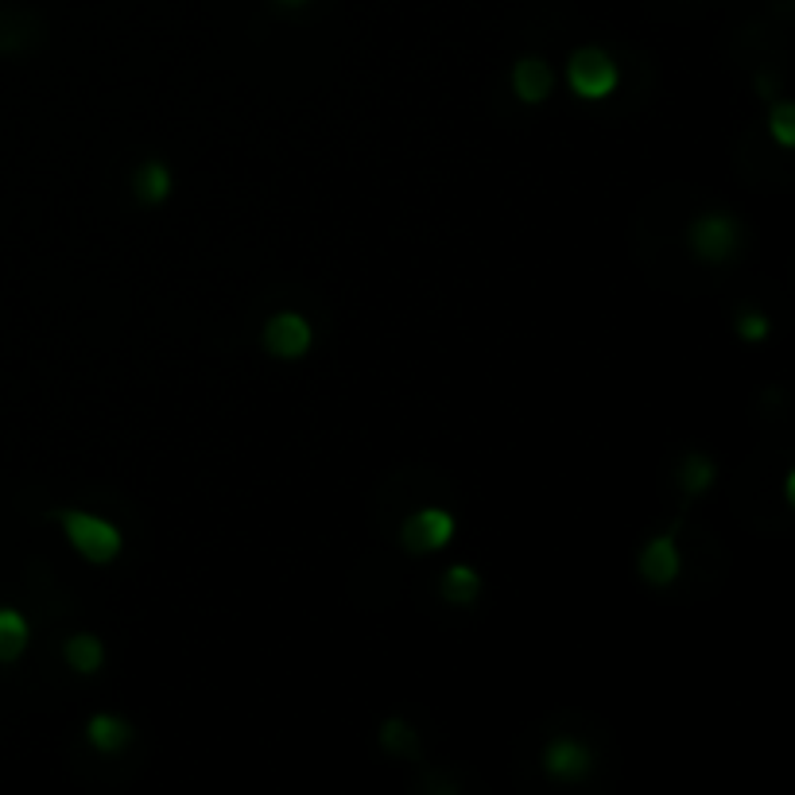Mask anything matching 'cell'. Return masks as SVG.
Masks as SVG:
<instances>
[{"label": "cell", "instance_id": "1", "mask_svg": "<svg viewBox=\"0 0 795 795\" xmlns=\"http://www.w3.org/2000/svg\"><path fill=\"white\" fill-rule=\"evenodd\" d=\"M59 524L62 531H66V539H71V548L78 551L86 563H113L117 555H121L124 548V536L117 524H109L106 516L98 513H82V509H62L59 513Z\"/></svg>", "mask_w": 795, "mask_h": 795}, {"label": "cell", "instance_id": "2", "mask_svg": "<svg viewBox=\"0 0 795 795\" xmlns=\"http://www.w3.org/2000/svg\"><path fill=\"white\" fill-rule=\"evenodd\" d=\"M566 86H571L575 98L601 101L621 86V71L610 51H601V47H578L566 59Z\"/></svg>", "mask_w": 795, "mask_h": 795}, {"label": "cell", "instance_id": "3", "mask_svg": "<svg viewBox=\"0 0 795 795\" xmlns=\"http://www.w3.org/2000/svg\"><path fill=\"white\" fill-rule=\"evenodd\" d=\"M737 241H742V225L725 213H698L687 225V245L698 260L707 265H722L737 253Z\"/></svg>", "mask_w": 795, "mask_h": 795}, {"label": "cell", "instance_id": "4", "mask_svg": "<svg viewBox=\"0 0 795 795\" xmlns=\"http://www.w3.org/2000/svg\"><path fill=\"white\" fill-rule=\"evenodd\" d=\"M315 345V330L299 310H280L265 322V350L280 362H299Z\"/></svg>", "mask_w": 795, "mask_h": 795}, {"label": "cell", "instance_id": "5", "mask_svg": "<svg viewBox=\"0 0 795 795\" xmlns=\"http://www.w3.org/2000/svg\"><path fill=\"white\" fill-rule=\"evenodd\" d=\"M454 539V516L447 509H419L404 521L400 528V543H404L412 555H424V551H442Z\"/></svg>", "mask_w": 795, "mask_h": 795}, {"label": "cell", "instance_id": "6", "mask_svg": "<svg viewBox=\"0 0 795 795\" xmlns=\"http://www.w3.org/2000/svg\"><path fill=\"white\" fill-rule=\"evenodd\" d=\"M543 772L559 784H578L594 772V749L575 737H555L543 749Z\"/></svg>", "mask_w": 795, "mask_h": 795}, {"label": "cell", "instance_id": "7", "mask_svg": "<svg viewBox=\"0 0 795 795\" xmlns=\"http://www.w3.org/2000/svg\"><path fill=\"white\" fill-rule=\"evenodd\" d=\"M640 578L648 586H672L680 578V543L672 531L648 539V548L640 551Z\"/></svg>", "mask_w": 795, "mask_h": 795}, {"label": "cell", "instance_id": "8", "mask_svg": "<svg viewBox=\"0 0 795 795\" xmlns=\"http://www.w3.org/2000/svg\"><path fill=\"white\" fill-rule=\"evenodd\" d=\"M551 89H555V74H551V66L543 59H521L513 66V94L524 106L548 101Z\"/></svg>", "mask_w": 795, "mask_h": 795}, {"label": "cell", "instance_id": "9", "mask_svg": "<svg viewBox=\"0 0 795 795\" xmlns=\"http://www.w3.org/2000/svg\"><path fill=\"white\" fill-rule=\"evenodd\" d=\"M171 191H175V175H171V168L163 159H148V163H140V168L133 171V195L140 198L144 206L168 203Z\"/></svg>", "mask_w": 795, "mask_h": 795}, {"label": "cell", "instance_id": "10", "mask_svg": "<svg viewBox=\"0 0 795 795\" xmlns=\"http://www.w3.org/2000/svg\"><path fill=\"white\" fill-rule=\"evenodd\" d=\"M86 742L98 753H121L124 745L133 742V725L117 714H94L86 722Z\"/></svg>", "mask_w": 795, "mask_h": 795}, {"label": "cell", "instance_id": "11", "mask_svg": "<svg viewBox=\"0 0 795 795\" xmlns=\"http://www.w3.org/2000/svg\"><path fill=\"white\" fill-rule=\"evenodd\" d=\"M62 656L71 663V672L78 675H94L106 663V648H101V640L94 633H74L66 640V648H62Z\"/></svg>", "mask_w": 795, "mask_h": 795}, {"label": "cell", "instance_id": "12", "mask_svg": "<svg viewBox=\"0 0 795 795\" xmlns=\"http://www.w3.org/2000/svg\"><path fill=\"white\" fill-rule=\"evenodd\" d=\"M481 594V575H477L469 563H454L447 575H442V598L454 601V606H469V601Z\"/></svg>", "mask_w": 795, "mask_h": 795}, {"label": "cell", "instance_id": "13", "mask_svg": "<svg viewBox=\"0 0 795 795\" xmlns=\"http://www.w3.org/2000/svg\"><path fill=\"white\" fill-rule=\"evenodd\" d=\"M27 636H32V628H27L24 613L0 610V660L9 663V660H16V656H24Z\"/></svg>", "mask_w": 795, "mask_h": 795}, {"label": "cell", "instance_id": "14", "mask_svg": "<svg viewBox=\"0 0 795 795\" xmlns=\"http://www.w3.org/2000/svg\"><path fill=\"white\" fill-rule=\"evenodd\" d=\"M714 477H718V469H714V462H710L707 454H687V458H683L680 481H683V489H687L690 497L707 493V489L714 486Z\"/></svg>", "mask_w": 795, "mask_h": 795}, {"label": "cell", "instance_id": "15", "mask_svg": "<svg viewBox=\"0 0 795 795\" xmlns=\"http://www.w3.org/2000/svg\"><path fill=\"white\" fill-rule=\"evenodd\" d=\"M380 745L389 753H404L416 745V734H412V725L400 722V718H389V722L380 725Z\"/></svg>", "mask_w": 795, "mask_h": 795}, {"label": "cell", "instance_id": "16", "mask_svg": "<svg viewBox=\"0 0 795 795\" xmlns=\"http://www.w3.org/2000/svg\"><path fill=\"white\" fill-rule=\"evenodd\" d=\"M792 117H795V109L787 106V101H776V106H772V113H769V129H772V136H776L780 148H792V144H795Z\"/></svg>", "mask_w": 795, "mask_h": 795}, {"label": "cell", "instance_id": "17", "mask_svg": "<svg viewBox=\"0 0 795 795\" xmlns=\"http://www.w3.org/2000/svg\"><path fill=\"white\" fill-rule=\"evenodd\" d=\"M772 334V322L769 315H757V310H745L742 318H737V338H745V342H765V338Z\"/></svg>", "mask_w": 795, "mask_h": 795}, {"label": "cell", "instance_id": "18", "mask_svg": "<svg viewBox=\"0 0 795 795\" xmlns=\"http://www.w3.org/2000/svg\"><path fill=\"white\" fill-rule=\"evenodd\" d=\"M283 9H299V4H307V0H280Z\"/></svg>", "mask_w": 795, "mask_h": 795}]
</instances>
